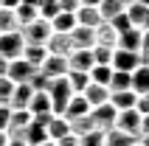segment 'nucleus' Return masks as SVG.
<instances>
[{
    "label": "nucleus",
    "mask_w": 149,
    "mask_h": 146,
    "mask_svg": "<svg viewBox=\"0 0 149 146\" xmlns=\"http://www.w3.org/2000/svg\"><path fill=\"white\" fill-rule=\"evenodd\" d=\"M48 96H51L54 115H62L65 107H68V101H70V96H73V90H70V84H68V76H59V79L48 81Z\"/></svg>",
    "instance_id": "obj_1"
},
{
    "label": "nucleus",
    "mask_w": 149,
    "mask_h": 146,
    "mask_svg": "<svg viewBox=\"0 0 149 146\" xmlns=\"http://www.w3.org/2000/svg\"><path fill=\"white\" fill-rule=\"evenodd\" d=\"M20 34H23L25 45H45V42L51 40V34H54V28H51L48 20H42V17H37L34 23L23 25L20 28Z\"/></svg>",
    "instance_id": "obj_2"
},
{
    "label": "nucleus",
    "mask_w": 149,
    "mask_h": 146,
    "mask_svg": "<svg viewBox=\"0 0 149 146\" xmlns=\"http://www.w3.org/2000/svg\"><path fill=\"white\" fill-rule=\"evenodd\" d=\"M23 48H25V40L20 31H8V34H0V56L3 59H20L23 56Z\"/></svg>",
    "instance_id": "obj_3"
},
{
    "label": "nucleus",
    "mask_w": 149,
    "mask_h": 146,
    "mask_svg": "<svg viewBox=\"0 0 149 146\" xmlns=\"http://www.w3.org/2000/svg\"><path fill=\"white\" fill-rule=\"evenodd\" d=\"M28 113L34 115V121H48L51 115H54V107H51V96L48 90H34L31 96V104H28Z\"/></svg>",
    "instance_id": "obj_4"
},
{
    "label": "nucleus",
    "mask_w": 149,
    "mask_h": 146,
    "mask_svg": "<svg viewBox=\"0 0 149 146\" xmlns=\"http://www.w3.org/2000/svg\"><path fill=\"white\" fill-rule=\"evenodd\" d=\"M90 124H93V129H101V132L113 129V127H116V107L113 104L93 107L90 110Z\"/></svg>",
    "instance_id": "obj_5"
},
{
    "label": "nucleus",
    "mask_w": 149,
    "mask_h": 146,
    "mask_svg": "<svg viewBox=\"0 0 149 146\" xmlns=\"http://www.w3.org/2000/svg\"><path fill=\"white\" fill-rule=\"evenodd\" d=\"M138 65H143V62H141V54H132V51H121V48H116V51H113V62H110V67H113V70L132 73Z\"/></svg>",
    "instance_id": "obj_6"
},
{
    "label": "nucleus",
    "mask_w": 149,
    "mask_h": 146,
    "mask_svg": "<svg viewBox=\"0 0 149 146\" xmlns=\"http://www.w3.org/2000/svg\"><path fill=\"white\" fill-rule=\"evenodd\" d=\"M138 127H141V113L138 110H121V113H116V129L127 132V135H135L138 138Z\"/></svg>",
    "instance_id": "obj_7"
},
{
    "label": "nucleus",
    "mask_w": 149,
    "mask_h": 146,
    "mask_svg": "<svg viewBox=\"0 0 149 146\" xmlns=\"http://www.w3.org/2000/svg\"><path fill=\"white\" fill-rule=\"evenodd\" d=\"M34 73H37V67H31L23 56H20V59H11V62H8V67H6V79H11L14 84H23V81L31 79Z\"/></svg>",
    "instance_id": "obj_8"
},
{
    "label": "nucleus",
    "mask_w": 149,
    "mask_h": 146,
    "mask_svg": "<svg viewBox=\"0 0 149 146\" xmlns=\"http://www.w3.org/2000/svg\"><path fill=\"white\" fill-rule=\"evenodd\" d=\"M68 37H70V45H73V51H90L93 45H96V28L76 25V28L68 34Z\"/></svg>",
    "instance_id": "obj_9"
},
{
    "label": "nucleus",
    "mask_w": 149,
    "mask_h": 146,
    "mask_svg": "<svg viewBox=\"0 0 149 146\" xmlns=\"http://www.w3.org/2000/svg\"><path fill=\"white\" fill-rule=\"evenodd\" d=\"M40 73L45 76V79L68 76V56H54V54H48V59L40 65Z\"/></svg>",
    "instance_id": "obj_10"
},
{
    "label": "nucleus",
    "mask_w": 149,
    "mask_h": 146,
    "mask_svg": "<svg viewBox=\"0 0 149 146\" xmlns=\"http://www.w3.org/2000/svg\"><path fill=\"white\" fill-rule=\"evenodd\" d=\"M93 62V48L90 51H70L68 54V70H79V73H90Z\"/></svg>",
    "instance_id": "obj_11"
},
{
    "label": "nucleus",
    "mask_w": 149,
    "mask_h": 146,
    "mask_svg": "<svg viewBox=\"0 0 149 146\" xmlns=\"http://www.w3.org/2000/svg\"><path fill=\"white\" fill-rule=\"evenodd\" d=\"M45 132H48V140H59L65 135H70V121L65 115H51L45 121Z\"/></svg>",
    "instance_id": "obj_12"
},
{
    "label": "nucleus",
    "mask_w": 149,
    "mask_h": 146,
    "mask_svg": "<svg viewBox=\"0 0 149 146\" xmlns=\"http://www.w3.org/2000/svg\"><path fill=\"white\" fill-rule=\"evenodd\" d=\"M62 115H65L68 121H76V118H84V115H90V104L84 101V96H82V93H73Z\"/></svg>",
    "instance_id": "obj_13"
},
{
    "label": "nucleus",
    "mask_w": 149,
    "mask_h": 146,
    "mask_svg": "<svg viewBox=\"0 0 149 146\" xmlns=\"http://www.w3.org/2000/svg\"><path fill=\"white\" fill-rule=\"evenodd\" d=\"M84 101H87V104H90V110L93 107H101V104H110V87H104V84H87V87H84Z\"/></svg>",
    "instance_id": "obj_14"
},
{
    "label": "nucleus",
    "mask_w": 149,
    "mask_h": 146,
    "mask_svg": "<svg viewBox=\"0 0 149 146\" xmlns=\"http://www.w3.org/2000/svg\"><path fill=\"white\" fill-rule=\"evenodd\" d=\"M141 37H143V31H141V28H130V31H121V34H118L116 48L138 54V51H141Z\"/></svg>",
    "instance_id": "obj_15"
},
{
    "label": "nucleus",
    "mask_w": 149,
    "mask_h": 146,
    "mask_svg": "<svg viewBox=\"0 0 149 146\" xmlns=\"http://www.w3.org/2000/svg\"><path fill=\"white\" fill-rule=\"evenodd\" d=\"M31 96H34V87L28 84V81H23V84H14V93H11V110H28V104H31Z\"/></svg>",
    "instance_id": "obj_16"
},
{
    "label": "nucleus",
    "mask_w": 149,
    "mask_h": 146,
    "mask_svg": "<svg viewBox=\"0 0 149 146\" xmlns=\"http://www.w3.org/2000/svg\"><path fill=\"white\" fill-rule=\"evenodd\" d=\"M20 138H23L28 146H40V143H45V140H48L45 124H42V121H31V124L23 129V135H20Z\"/></svg>",
    "instance_id": "obj_17"
},
{
    "label": "nucleus",
    "mask_w": 149,
    "mask_h": 146,
    "mask_svg": "<svg viewBox=\"0 0 149 146\" xmlns=\"http://www.w3.org/2000/svg\"><path fill=\"white\" fill-rule=\"evenodd\" d=\"M45 48H48V54H54V56H68V54L73 51V45H70V37H68V34H51V40L45 42Z\"/></svg>",
    "instance_id": "obj_18"
},
{
    "label": "nucleus",
    "mask_w": 149,
    "mask_h": 146,
    "mask_svg": "<svg viewBox=\"0 0 149 146\" xmlns=\"http://www.w3.org/2000/svg\"><path fill=\"white\" fill-rule=\"evenodd\" d=\"M34 121V115L28 110H11V118H8V135H23V129Z\"/></svg>",
    "instance_id": "obj_19"
},
{
    "label": "nucleus",
    "mask_w": 149,
    "mask_h": 146,
    "mask_svg": "<svg viewBox=\"0 0 149 146\" xmlns=\"http://www.w3.org/2000/svg\"><path fill=\"white\" fill-rule=\"evenodd\" d=\"M130 76H132V93H135V96H146V93H149V65H146V62L138 65Z\"/></svg>",
    "instance_id": "obj_20"
},
{
    "label": "nucleus",
    "mask_w": 149,
    "mask_h": 146,
    "mask_svg": "<svg viewBox=\"0 0 149 146\" xmlns=\"http://www.w3.org/2000/svg\"><path fill=\"white\" fill-rule=\"evenodd\" d=\"M104 20H101L99 8L93 6H79L76 8V25H84V28H96V25H101Z\"/></svg>",
    "instance_id": "obj_21"
},
{
    "label": "nucleus",
    "mask_w": 149,
    "mask_h": 146,
    "mask_svg": "<svg viewBox=\"0 0 149 146\" xmlns=\"http://www.w3.org/2000/svg\"><path fill=\"white\" fill-rule=\"evenodd\" d=\"M110 104L116 107V113L121 110H132L138 104V96H135L132 90H118V93H110Z\"/></svg>",
    "instance_id": "obj_22"
},
{
    "label": "nucleus",
    "mask_w": 149,
    "mask_h": 146,
    "mask_svg": "<svg viewBox=\"0 0 149 146\" xmlns=\"http://www.w3.org/2000/svg\"><path fill=\"white\" fill-rule=\"evenodd\" d=\"M118 42V31L104 20L101 25H96V45H107V48H116Z\"/></svg>",
    "instance_id": "obj_23"
},
{
    "label": "nucleus",
    "mask_w": 149,
    "mask_h": 146,
    "mask_svg": "<svg viewBox=\"0 0 149 146\" xmlns=\"http://www.w3.org/2000/svg\"><path fill=\"white\" fill-rule=\"evenodd\" d=\"M23 59H25L31 67L40 70V65L48 59V48H45V45H25V48H23Z\"/></svg>",
    "instance_id": "obj_24"
},
{
    "label": "nucleus",
    "mask_w": 149,
    "mask_h": 146,
    "mask_svg": "<svg viewBox=\"0 0 149 146\" xmlns=\"http://www.w3.org/2000/svg\"><path fill=\"white\" fill-rule=\"evenodd\" d=\"M51 28H54V34H70L76 28V14H70V11H59V14L51 20Z\"/></svg>",
    "instance_id": "obj_25"
},
{
    "label": "nucleus",
    "mask_w": 149,
    "mask_h": 146,
    "mask_svg": "<svg viewBox=\"0 0 149 146\" xmlns=\"http://www.w3.org/2000/svg\"><path fill=\"white\" fill-rule=\"evenodd\" d=\"M135 135H127V132H121V129H107L104 132V146H132L135 143Z\"/></svg>",
    "instance_id": "obj_26"
},
{
    "label": "nucleus",
    "mask_w": 149,
    "mask_h": 146,
    "mask_svg": "<svg viewBox=\"0 0 149 146\" xmlns=\"http://www.w3.org/2000/svg\"><path fill=\"white\" fill-rule=\"evenodd\" d=\"M8 31H20V23H17L14 8L0 6V34H8Z\"/></svg>",
    "instance_id": "obj_27"
},
{
    "label": "nucleus",
    "mask_w": 149,
    "mask_h": 146,
    "mask_svg": "<svg viewBox=\"0 0 149 146\" xmlns=\"http://www.w3.org/2000/svg\"><path fill=\"white\" fill-rule=\"evenodd\" d=\"M87 76H90V81H93V84H104V87H110V79H113V67H110V65H93Z\"/></svg>",
    "instance_id": "obj_28"
},
{
    "label": "nucleus",
    "mask_w": 149,
    "mask_h": 146,
    "mask_svg": "<svg viewBox=\"0 0 149 146\" xmlns=\"http://www.w3.org/2000/svg\"><path fill=\"white\" fill-rule=\"evenodd\" d=\"M124 8L127 6L121 3V0H101V3H99V14H101V20H107V23H110V20H113L116 14H121Z\"/></svg>",
    "instance_id": "obj_29"
},
{
    "label": "nucleus",
    "mask_w": 149,
    "mask_h": 146,
    "mask_svg": "<svg viewBox=\"0 0 149 146\" xmlns=\"http://www.w3.org/2000/svg\"><path fill=\"white\" fill-rule=\"evenodd\" d=\"M14 14H17V23H20V28L28 23H34L37 17H40V11H37V6H28V3H20V6L14 8Z\"/></svg>",
    "instance_id": "obj_30"
},
{
    "label": "nucleus",
    "mask_w": 149,
    "mask_h": 146,
    "mask_svg": "<svg viewBox=\"0 0 149 146\" xmlns=\"http://www.w3.org/2000/svg\"><path fill=\"white\" fill-rule=\"evenodd\" d=\"M118 90H132V76L121 70H113V79H110V93H118Z\"/></svg>",
    "instance_id": "obj_31"
},
{
    "label": "nucleus",
    "mask_w": 149,
    "mask_h": 146,
    "mask_svg": "<svg viewBox=\"0 0 149 146\" xmlns=\"http://www.w3.org/2000/svg\"><path fill=\"white\" fill-rule=\"evenodd\" d=\"M124 11H127V17H130V23H132L135 28H141V23H143V17H146V11H149V8L132 0V3H127V8H124Z\"/></svg>",
    "instance_id": "obj_32"
},
{
    "label": "nucleus",
    "mask_w": 149,
    "mask_h": 146,
    "mask_svg": "<svg viewBox=\"0 0 149 146\" xmlns=\"http://www.w3.org/2000/svg\"><path fill=\"white\" fill-rule=\"evenodd\" d=\"M68 84L73 93H84V87L90 84V76L87 73H79V70H68Z\"/></svg>",
    "instance_id": "obj_33"
},
{
    "label": "nucleus",
    "mask_w": 149,
    "mask_h": 146,
    "mask_svg": "<svg viewBox=\"0 0 149 146\" xmlns=\"http://www.w3.org/2000/svg\"><path fill=\"white\" fill-rule=\"evenodd\" d=\"M79 146H104V132L101 129H87L79 135Z\"/></svg>",
    "instance_id": "obj_34"
},
{
    "label": "nucleus",
    "mask_w": 149,
    "mask_h": 146,
    "mask_svg": "<svg viewBox=\"0 0 149 146\" xmlns=\"http://www.w3.org/2000/svg\"><path fill=\"white\" fill-rule=\"evenodd\" d=\"M37 11H40V17H42V20H48V23H51V20L59 14V3H56V0H40Z\"/></svg>",
    "instance_id": "obj_35"
},
{
    "label": "nucleus",
    "mask_w": 149,
    "mask_h": 146,
    "mask_svg": "<svg viewBox=\"0 0 149 146\" xmlns=\"http://www.w3.org/2000/svg\"><path fill=\"white\" fill-rule=\"evenodd\" d=\"M113 51H116V48L93 45V62H96V65H110V62H113Z\"/></svg>",
    "instance_id": "obj_36"
},
{
    "label": "nucleus",
    "mask_w": 149,
    "mask_h": 146,
    "mask_svg": "<svg viewBox=\"0 0 149 146\" xmlns=\"http://www.w3.org/2000/svg\"><path fill=\"white\" fill-rule=\"evenodd\" d=\"M11 93H14V81L0 76V107H8L11 104Z\"/></svg>",
    "instance_id": "obj_37"
},
{
    "label": "nucleus",
    "mask_w": 149,
    "mask_h": 146,
    "mask_svg": "<svg viewBox=\"0 0 149 146\" xmlns=\"http://www.w3.org/2000/svg\"><path fill=\"white\" fill-rule=\"evenodd\" d=\"M110 25H113V28H116L118 34H121V31H130V28H135V25L130 23V17H127V11H121V14H116L113 20H110Z\"/></svg>",
    "instance_id": "obj_38"
},
{
    "label": "nucleus",
    "mask_w": 149,
    "mask_h": 146,
    "mask_svg": "<svg viewBox=\"0 0 149 146\" xmlns=\"http://www.w3.org/2000/svg\"><path fill=\"white\" fill-rule=\"evenodd\" d=\"M59 3V11H70V14H76V8L82 6L79 0H56Z\"/></svg>",
    "instance_id": "obj_39"
},
{
    "label": "nucleus",
    "mask_w": 149,
    "mask_h": 146,
    "mask_svg": "<svg viewBox=\"0 0 149 146\" xmlns=\"http://www.w3.org/2000/svg\"><path fill=\"white\" fill-rule=\"evenodd\" d=\"M141 62H149V31H143V37H141Z\"/></svg>",
    "instance_id": "obj_40"
},
{
    "label": "nucleus",
    "mask_w": 149,
    "mask_h": 146,
    "mask_svg": "<svg viewBox=\"0 0 149 146\" xmlns=\"http://www.w3.org/2000/svg\"><path fill=\"white\" fill-rule=\"evenodd\" d=\"M8 118H11V107H0V132L8 129Z\"/></svg>",
    "instance_id": "obj_41"
},
{
    "label": "nucleus",
    "mask_w": 149,
    "mask_h": 146,
    "mask_svg": "<svg viewBox=\"0 0 149 146\" xmlns=\"http://www.w3.org/2000/svg\"><path fill=\"white\" fill-rule=\"evenodd\" d=\"M54 143H56V146H79V135H73V132H70V135H65V138L54 140Z\"/></svg>",
    "instance_id": "obj_42"
},
{
    "label": "nucleus",
    "mask_w": 149,
    "mask_h": 146,
    "mask_svg": "<svg viewBox=\"0 0 149 146\" xmlns=\"http://www.w3.org/2000/svg\"><path fill=\"white\" fill-rule=\"evenodd\" d=\"M135 110L141 115H149V93L146 96H138V104H135Z\"/></svg>",
    "instance_id": "obj_43"
},
{
    "label": "nucleus",
    "mask_w": 149,
    "mask_h": 146,
    "mask_svg": "<svg viewBox=\"0 0 149 146\" xmlns=\"http://www.w3.org/2000/svg\"><path fill=\"white\" fill-rule=\"evenodd\" d=\"M149 135V115H141V127H138V138Z\"/></svg>",
    "instance_id": "obj_44"
},
{
    "label": "nucleus",
    "mask_w": 149,
    "mask_h": 146,
    "mask_svg": "<svg viewBox=\"0 0 149 146\" xmlns=\"http://www.w3.org/2000/svg\"><path fill=\"white\" fill-rule=\"evenodd\" d=\"M6 146H28V143H25L20 135H8V143H6Z\"/></svg>",
    "instance_id": "obj_45"
},
{
    "label": "nucleus",
    "mask_w": 149,
    "mask_h": 146,
    "mask_svg": "<svg viewBox=\"0 0 149 146\" xmlns=\"http://www.w3.org/2000/svg\"><path fill=\"white\" fill-rule=\"evenodd\" d=\"M20 3H23V0H3V6H6V8H17Z\"/></svg>",
    "instance_id": "obj_46"
},
{
    "label": "nucleus",
    "mask_w": 149,
    "mask_h": 146,
    "mask_svg": "<svg viewBox=\"0 0 149 146\" xmlns=\"http://www.w3.org/2000/svg\"><path fill=\"white\" fill-rule=\"evenodd\" d=\"M79 3H82V6H93V8H99L101 0H79Z\"/></svg>",
    "instance_id": "obj_47"
},
{
    "label": "nucleus",
    "mask_w": 149,
    "mask_h": 146,
    "mask_svg": "<svg viewBox=\"0 0 149 146\" xmlns=\"http://www.w3.org/2000/svg\"><path fill=\"white\" fill-rule=\"evenodd\" d=\"M6 67H8V59L0 56V76H6Z\"/></svg>",
    "instance_id": "obj_48"
},
{
    "label": "nucleus",
    "mask_w": 149,
    "mask_h": 146,
    "mask_svg": "<svg viewBox=\"0 0 149 146\" xmlns=\"http://www.w3.org/2000/svg\"><path fill=\"white\" fill-rule=\"evenodd\" d=\"M141 31H149V11H146V17H143V23H141Z\"/></svg>",
    "instance_id": "obj_49"
},
{
    "label": "nucleus",
    "mask_w": 149,
    "mask_h": 146,
    "mask_svg": "<svg viewBox=\"0 0 149 146\" xmlns=\"http://www.w3.org/2000/svg\"><path fill=\"white\" fill-rule=\"evenodd\" d=\"M8 143V132H0V146H6Z\"/></svg>",
    "instance_id": "obj_50"
},
{
    "label": "nucleus",
    "mask_w": 149,
    "mask_h": 146,
    "mask_svg": "<svg viewBox=\"0 0 149 146\" xmlns=\"http://www.w3.org/2000/svg\"><path fill=\"white\" fill-rule=\"evenodd\" d=\"M141 140V146H149V135H143V138H138Z\"/></svg>",
    "instance_id": "obj_51"
},
{
    "label": "nucleus",
    "mask_w": 149,
    "mask_h": 146,
    "mask_svg": "<svg viewBox=\"0 0 149 146\" xmlns=\"http://www.w3.org/2000/svg\"><path fill=\"white\" fill-rule=\"evenodd\" d=\"M23 3H28V6H40V0H23Z\"/></svg>",
    "instance_id": "obj_52"
},
{
    "label": "nucleus",
    "mask_w": 149,
    "mask_h": 146,
    "mask_svg": "<svg viewBox=\"0 0 149 146\" xmlns=\"http://www.w3.org/2000/svg\"><path fill=\"white\" fill-rule=\"evenodd\" d=\"M135 3H141V6H146V8H149V0H135Z\"/></svg>",
    "instance_id": "obj_53"
},
{
    "label": "nucleus",
    "mask_w": 149,
    "mask_h": 146,
    "mask_svg": "<svg viewBox=\"0 0 149 146\" xmlns=\"http://www.w3.org/2000/svg\"><path fill=\"white\" fill-rule=\"evenodd\" d=\"M40 146H56V143H54V140H45V143H40Z\"/></svg>",
    "instance_id": "obj_54"
},
{
    "label": "nucleus",
    "mask_w": 149,
    "mask_h": 146,
    "mask_svg": "<svg viewBox=\"0 0 149 146\" xmlns=\"http://www.w3.org/2000/svg\"><path fill=\"white\" fill-rule=\"evenodd\" d=\"M121 3H124V6H127V3H132V0H121Z\"/></svg>",
    "instance_id": "obj_55"
},
{
    "label": "nucleus",
    "mask_w": 149,
    "mask_h": 146,
    "mask_svg": "<svg viewBox=\"0 0 149 146\" xmlns=\"http://www.w3.org/2000/svg\"><path fill=\"white\" fill-rule=\"evenodd\" d=\"M132 146H141V140H135V143H132Z\"/></svg>",
    "instance_id": "obj_56"
},
{
    "label": "nucleus",
    "mask_w": 149,
    "mask_h": 146,
    "mask_svg": "<svg viewBox=\"0 0 149 146\" xmlns=\"http://www.w3.org/2000/svg\"><path fill=\"white\" fill-rule=\"evenodd\" d=\"M0 6H3V0H0Z\"/></svg>",
    "instance_id": "obj_57"
},
{
    "label": "nucleus",
    "mask_w": 149,
    "mask_h": 146,
    "mask_svg": "<svg viewBox=\"0 0 149 146\" xmlns=\"http://www.w3.org/2000/svg\"><path fill=\"white\" fill-rule=\"evenodd\" d=\"M146 65H149V62H146Z\"/></svg>",
    "instance_id": "obj_58"
}]
</instances>
